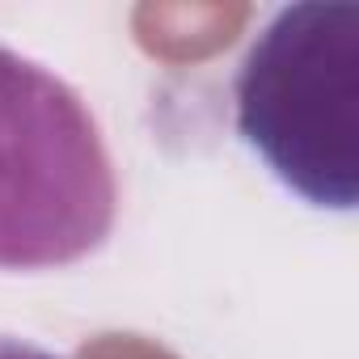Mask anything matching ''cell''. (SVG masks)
<instances>
[{"label": "cell", "mask_w": 359, "mask_h": 359, "mask_svg": "<svg viewBox=\"0 0 359 359\" xmlns=\"http://www.w3.org/2000/svg\"><path fill=\"white\" fill-rule=\"evenodd\" d=\"M233 123L279 187L317 212L359 203V5L279 9L233 81Z\"/></svg>", "instance_id": "6da1fadb"}, {"label": "cell", "mask_w": 359, "mask_h": 359, "mask_svg": "<svg viewBox=\"0 0 359 359\" xmlns=\"http://www.w3.org/2000/svg\"><path fill=\"white\" fill-rule=\"evenodd\" d=\"M114 212V165L81 93L0 43V271L97 254Z\"/></svg>", "instance_id": "7a4b0ae2"}, {"label": "cell", "mask_w": 359, "mask_h": 359, "mask_svg": "<svg viewBox=\"0 0 359 359\" xmlns=\"http://www.w3.org/2000/svg\"><path fill=\"white\" fill-rule=\"evenodd\" d=\"M0 359H60V355H51V351L34 346V342H26V338L0 334Z\"/></svg>", "instance_id": "3957f363"}]
</instances>
